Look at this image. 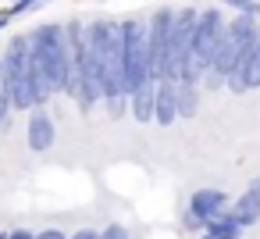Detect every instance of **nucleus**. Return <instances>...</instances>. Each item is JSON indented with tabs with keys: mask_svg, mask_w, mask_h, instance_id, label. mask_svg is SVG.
Returning a JSON list of instances; mask_svg holds the SVG:
<instances>
[{
	"mask_svg": "<svg viewBox=\"0 0 260 239\" xmlns=\"http://www.w3.org/2000/svg\"><path fill=\"white\" fill-rule=\"evenodd\" d=\"M11 22H15V18H11V15H8V8H4V11H0V33H4Z\"/></svg>",
	"mask_w": 260,
	"mask_h": 239,
	"instance_id": "obj_23",
	"label": "nucleus"
},
{
	"mask_svg": "<svg viewBox=\"0 0 260 239\" xmlns=\"http://www.w3.org/2000/svg\"><path fill=\"white\" fill-rule=\"evenodd\" d=\"M203 86L200 82H178V122H192L200 114Z\"/></svg>",
	"mask_w": 260,
	"mask_h": 239,
	"instance_id": "obj_14",
	"label": "nucleus"
},
{
	"mask_svg": "<svg viewBox=\"0 0 260 239\" xmlns=\"http://www.w3.org/2000/svg\"><path fill=\"white\" fill-rule=\"evenodd\" d=\"M228 207H232V196H228L224 189H217V186H200V189L189 196V203H185V211L196 214L203 225L214 221V218H221Z\"/></svg>",
	"mask_w": 260,
	"mask_h": 239,
	"instance_id": "obj_9",
	"label": "nucleus"
},
{
	"mask_svg": "<svg viewBox=\"0 0 260 239\" xmlns=\"http://www.w3.org/2000/svg\"><path fill=\"white\" fill-rule=\"evenodd\" d=\"M36 239H68V232H61V228H43V232H36Z\"/></svg>",
	"mask_w": 260,
	"mask_h": 239,
	"instance_id": "obj_20",
	"label": "nucleus"
},
{
	"mask_svg": "<svg viewBox=\"0 0 260 239\" xmlns=\"http://www.w3.org/2000/svg\"><path fill=\"white\" fill-rule=\"evenodd\" d=\"M224 33H228V15L217 4H203L200 22H196V36H192V72H196V79H203L210 72Z\"/></svg>",
	"mask_w": 260,
	"mask_h": 239,
	"instance_id": "obj_7",
	"label": "nucleus"
},
{
	"mask_svg": "<svg viewBox=\"0 0 260 239\" xmlns=\"http://www.w3.org/2000/svg\"><path fill=\"white\" fill-rule=\"evenodd\" d=\"M224 89H228V93H235V97L260 89V36H256V43L249 47V54L242 57L239 72H235V75L228 79V86H224Z\"/></svg>",
	"mask_w": 260,
	"mask_h": 239,
	"instance_id": "obj_10",
	"label": "nucleus"
},
{
	"mask_svg": "<svg viewBox=\"0 0 260 239\" xmlns=\"http://www.w3.org/2000/svg\"><path fill=\"white\" fill-rule=\"evenodd\" d=\"M86 47L89 65L104 89V107L111 118L128 114V93H125V68H121V22L118 18H89L86 22Z\"/></svg>",
	"mask_w": 260,
	"mask_h": 239,
	"instance_id": "obj_2",
	"label": "nucleus"
},
{
	"mask_svg": "<svg viewBox=\"0 0 260 239\" xmlns=\"http://www.w3.org/2000/svg\"><path fill=\"white\" fill-rule=\"evenodd\" d=\"M153 97H157V82H150V86H143L128 97V114L139 125H153Z\"/></svg>",
	"mask_w": 260,
	"mask_h": 239,
	"instance_id": "obj_13",
	"label": "nucleus"
},
{
	"mask_svg": "<svg viewBox=\"0 0 260 239\" xmlns=\"http://www.w3.org/2000/svg\"><path fill=\"white\" fill-rule=\"evenodd\" d=\"M232 214H235L246 228H253V225L260 221V175L239 193V200H232Z\"/></svg>",
	"mask_w": 260,
	"mask_h": 239,
	"instance_id": "obj_12",
	"label": "nucleus"
},
{
	"mask_svg": "<svg viewBox=\"0 0 260 239\" xmlns=\"http://www.w3.org/2000/svg\"><path fill=\"white\" fill-rule=\"evenodd\" d=\"M196 239H210V235H207V232H200V235H196Z\"/></svg>",
	"mask_w": 260,
	"mask_h": 239,
	"instance_id": "obj_26",
	"label": "nucleus"
},
{
	"mask_svg": "<svg viewBox=\"0 0 260 239\" xmlns=\"http://www.w3.org/2000/svg\"><path fill=\"white\" fill-rule=\"evenodd\" d=\"M256 36H260V18H246V15H232L228 18V33H224V40L217 47V57L210 65V72L200 79L203 93H217V89L228 86V79L239 72L242 57L256 43Z\"/></svg>",
	"mask_w": 260,
	"mask_h": 239,
	"instance_id": "obj_3",
	"label": "nucleus"
},
{
	"mask_svg": "<svg viewBox=\"0 0 260 239\" xmlns=\"http://www.w3.org/2000/svg\"><path fill=\"white\" fill-rule=\"evenodd\" d=\"M175 15L178 8L160 4L157 11H150L146 18V40H150V61H153V79H175L178 82V68H175V50H171V36H175Z\"/></svg>",
	"mask_w": 260,
	"mask_h": 239,
	"instance_id": "obj_6",
	"label": "nucleus"
},
{
	"mask_svg": "<svg viewBox=\"0 0 260 239\" xmlns=\"http://www.w3.org/2000/svg\"><path fill=\"white\" fill-rule=\"evenodd\" d=\"M43 4H50V0H11V4H8V15L18 18V15H29V11H36V8H43Z\"/></svg>",
	"mask_w": 260,
	"mask_h": 239,
	"instance_id": "obj_18",
	"label": "nucleus"
},
{
	"mask_svg": "<svg viewBox=\"0 0 260 239\" xmlns=\"http://www.w3.org/2000/svg\"><path fill=\"white\" fill-rule=\"evenodd\" d=\"M217 8H228L232 15H246V18H260V0H217Z\"/></svg>",
	"mask_w": 260,
	"mask_h": 239,
	"instance_id": "obj_16",
	"label": "nucleus"
},
{
	"mask_svg": "<svg viewBox=\"0 0 260 239\" xmlns=\"http://www.w3.org/2000/svg\"><path fill=\"white\" fill-rule=\"evenodd\" d=\"M68 239H100V232H96V228H79V232H72Z\"/></svg>",
	"mask_w": 260,
	"mask_h": 239,
	"instance_id": "obj_21",
	"label": "nucleus"
},
{
	"mask_svg": "<svg viewBox=\"0 0 260 239\" xmlns=\"http://www.w3.org/2000/svg\"><path fill=\"white\" fill-rule=\"evenodd\" d=\"M29 65H32V100L47 107L54 93L75 100L79 75L72 65V47L64 36V22H40L29 29Z\"/></svg>",
	"mask_w": 260,
	"mask_h": 239,
	"instance_id": "obj_1",
	"label": "nucleus"
},
{
	"mask_svg": "<svg viewBox=\"0 0 260 239\" xmlns=\"http://www.w3.org/2000/svg\"><path fill=\"white\" fill-rule=\"evenodd\" d=\"M54 143H57V125H54L50 111L32 107L29 118H25V146L32 154H47V150H54Z\"/></svg>",
	"mask_w": 260,
	"mask_h": 239,
	"instance_id": "obj_8",
	"label": "nucleus"
},
{
	"mask_svg": "<svg viewBox=\"0 0 260 239\" xmlns=\"http://www.w3.org/2000/svg\"><path fill=\"white\" fill-rule=\"evenodd\" d=\"M0 61H4V79H8V93H11V107L15 114H25L36 107L32 100V65H29V33H15L4 50H0Z\"/></svg>",
	"mask_w": 260,
	"mask_h": 239,
	"instance_id": "obj_5",
	"label": "nucleus"
},
{
	"mask_svg": "<svg viewBox=\"0 0 260 239\" xmlns=\"http://www.w3.org/2000/svg\"><path fill=\"white\" fill-rule=\"evenodd\" d=\"M121 22V68H125V93L132 97L136 89L157 82L153 79V61H150V40H146V18H118Z\"/></svg>",
	"mask_w": 260,
	"mask_h": 239,
	"instance_id": "obj_4",
	"label": "nucleus"
},
{
	"mask_svg": "<svg viewBox=\"0 0 260 239\" xmlns=\"http://www.w3.org/2000/svg\"><path fill=\"white\" fill-rule=\"evenodd\" d=\"M11 114H15V107H11V93H8V79H4V61H0V122Z\"/></svg>",
	"mask_w": 260,
	"mask_h": 239,
	"instance_id": "obj_17",
	"label": "nucleus"
},
{
	"mask_svg": "<svg viewBox=\"0 0 260 239\" xmlns=\"http://www.w3.org/2000/svg\"><path fill=\"white\" fill-rule=\"evenodd\" d=\"M128 239H132V235H128Z\"/></svg>",
	"mask_w": 260,
	"mask_h": 239,
	"instance_id": "obj_27",
	"label": "nucleus"
},
{
	"mask_svg": "<svg viewBox=\"0 0 260 239\" xmlns=\"http://www.w3.org/2000/svg\"><path fill=\"white\" fill-rule=\"evenodd\" d=\"M210 239H242V232H246V225L232 214V207L221 214V218H214V221H207V228H203Z\"/></svg>",
	"mask_w": 260,
	"mask_h": 239,
	"instance_id": "obj_15",
	"label": "nucleus"
},
{
	"mask_svg": "<svg viewBox=\"0 0 260 239\" xmlns=\"http://www.w3.org/2000/svg\"><path fill=\"white\" fill-rule=\"evenodd\" d=\"M11 129H15V114H11V118H4V122H0V132H11Z\"/></svg>",
	"mask_w": 260,
	"mask_h": 239,
	"instance_id": "obj_24",
	"label": "nucleus"
},
{
	"mask_svg": "<svg viewBox=\"0 0 260 239\" xmlns=\"http://www.w3.org/2000/svg\"><path fill=\"white\" fill-rule=\"evenodd\" d=\"M175 122H178V82L164 79L157 82V97H153V125L171 129Z\"/></svg>",
	"mask_w": 260,
	"mask_h": 239,
	"instance_id": "obj_11",
	"label": "nucleus"
},
{
	"mask_svg": "<svg viewBox=\"0 0 260 239\" xmlns=\"http://www.w3.org/2000/svg\"><path fill=\"white\" fill-rule=\"evenodd\" d=\"M11 239H36V232H29V228H15Z\"/></svg>",
	"mask_w": 260,
	"mask_h": 239,
	"instance_id": "obj_22",
	"label": "nucleus"
},
{
	"mask_svg": "<svg viewBox=\"0 0 260 239\" xmlns=\"http://www.w3.org/2000/svg\"><path fill=\"white\" fill-rule=\"evenodd\" d=\"M0 239H11V232H0Z\"/></svg>",
	"mask_w": 260,
	"mask_h": 239,
	"instance_id": "obj_25",
	"label": "nucleus"
},
{
	"mask_svg": "<svg viewBox=\"0 0 260 239\" xmlns=\"http://www.w3.org/2000/svg\"><path fill=\"white\" fill-rule=\"evenodd\" d=\"M100 239H128V228H125V225H118V221H111V225L100 232Z\"/></svg>",
	"mask_w": 260,
	"mask_h": 239,
	"instance_id": "obj_19",
	"label": "nucleus"
}]
</instances>
